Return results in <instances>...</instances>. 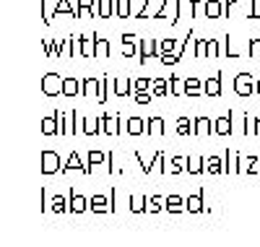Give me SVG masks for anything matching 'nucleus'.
Masks as SVG:
<instances>
[{"instance_id": "1", "label": "nucleus", "mask_w": 260, "mask_h": 247, "mask_svg": "<svg viewBox=\"0 0 260 247\" xmlns=\"http://www.w3.org/2000/svg\"><path fill=\"white\" fill-rule=\"evenodd\" d=\"M42 94L44 97H60V94H63V75H60V73H44Z\"/></svg>"}, {"instance_id": "2", "label": "nucleus", "mask_w": 260, "mask_h": 247, "mask_svg": "<svg viewBox=\"0 0 260 247\" xmlns=\"http://www.w3.org/2000/svg\"><path fill=\"white\" fill-rule=\"evenodd\" d=\"M234 94H239V97H252L255 94L252 73H237L234 75Z\"/></svg>"}, {"instance_id": "3", "label": "nucleus", "mask_w": 260, "mask_h": 247, "mask_svg": "<svg viewBox=\"0 0 260 247\" xmlns=\"http://www.w3.org/2000/svg\"><path fill=\"white\" fill-rule=\"evenodd\" d=\"M63 169V164H60V156L55 151H42V175H55Z\"/></svg>"}, {"instance_id": "4", "label": "nucleus", "mask_w": 260, "mask_h": 247, "mask_svg": "<svg viewBox=\"0 0 260 247\" xmlns=\"http://www.w3.org/2000/svg\"><path fill=\"white\" fill-rule=\"evenodd\" d=\"M232 125H234V112H226L219 120H213V133L216 135H229L232 133Z\"/></svg>"}, {"instance_id": "5", "label": "nucleus", "mask_w": 260, "mask_h": 247, "mask_svg": "<svg viewBox=\"0 0 260 247\" xmlns=\"http://www.w3.org/2000/svg\"><path fill=\"white\" fill-rule=\"evenodd\" d=\"M102 128H104V135H117L120 133V115L117 112H104L102 115Z\"/></svg>"}, {"instance_id": "6", "label": "nucleus", "mask_w": 260, "mask_h": 247, "mask_svg": "<svg viewBox=\"0 0 260 247\" xmlns=\"http://www.w3.org/2000/svg\"><path fill=\"white\" fill-rule=\"evenodd\" d=\"M206 172H208L211 177L226 175V161H224V156H206Z\"/></svg>"}, {"instance_id": "7", "label": "nucleus", "mask_w": 260, "mask_h": 247, "mask_svg": "<svg viewBox=\"0 0 260 247\" xmlns=\"http://www.w3.org/2000/svg\"><path fill=\"white\" fill-rule=\"evenodd\" d=\"M203 195H206V190L198 188V193H193L188 198V213H208V208L203 203Z\"/></svg>"}, {"instance_id": "8", "label": "nucleus", "mask_w": 260, "mask_h": 247, "mask_svg": "<svg viewBox=\"0 0 260 247\" xmlns=\"http://www.w3.org/2000/svg\"><path fill=\"white\" fill-rule=\"evenodd\" d=\"M75 50H78V55H83V57H91V55H97V50H94V37H89V34H81L78 39H75Z\"/></svg>"}, {"instance_id": "9", "label": "nucleus", "mask_w": 260, "mask_h": 247, "mask_svg": "<svg viewBox=\"0 0 260 247\" xmlns=\"http://www.w3.org/2000/svg\"><path fill=\"white\" fill-rule=\"evenodd\" d=\"M211 133H213V122H211V117L201 115V117L193 120V135H211Z\"/></svg>"}, {"instance_id": "10", "label": "nucleus", "mask_w": 260, "mask_h": 247, "mask_svg": "<svg viewBox=\"0 0 260 247\" xmlns=\"http://www.w3.org/2000/svg\"><path fill=\"white\" fill-rule=\"evenodd\" d=\"M203 81L198 78V75H188L185 78V97H190V99H195V97H201V91H203Z\"/></svg>"}, {"instance_id": "11", "label": "nucleus", "mask_w": 260, "mask_h": 247, "mask_svg": "<svg viewBox=\"0 0 260 247\" xmlns=\"http://www.w3.org/2000/svg\"><path fill=\"white\" fill-rule=\"evenodd\" d=\"M125 130H128V135H146V120H143V117H138V115L128 117Z\"/></svg>"}, {"instance_id": "12", "label": "nucleus", "mask_w": 260, "mask_h": 247, "mask_svg": "<svg viewBox=\"0 0 260 247\" xmlns=\"http://www.w3.org/2000/svg\"><path fill=\"white\" fill-rule=\"evenodd\" d=\"M188 161V175L198 177L201 172H206V156H198V153H193V156H185Z\"/></svg>"}, {"instance_id": "13", "label": "nucleus", "mask_w": 260, "mask_h": 247, "mask_svg": "<svg viewBox=\"0 0 260 247\" xmlns=\"http://www.w3.org/2000/svg\"><path fill=\"white\" fill-rule=\"evenodd\" d=\"M68 200H70V213H83V211H89V198H86V195L70 190Z\"/></svg>"}, {"instance_id": "14", "label": "nucleus", "mask_w": 260, "mask_h": 247, "mask_svg": "<svg viewBox=\"0 0 260 247\" xmlns=\"http://www.w3.org/2000/svg\"><path fill=\"white\" fill-rule=\"evenodd\" d=\"M166 211L169 213H182V211H188V198H182V195H166Z\"/></svg>"}, {"instance_id": "15", "label": "nucleus", "mask_w": 260, "mask_h": 247, "mask_svg": "<svg viewBox=\"0 0 260 247\" xmlns=\"http://www.w3.org/2000/svg\"><path fill=\"white\" fill-rule=\"evenodd\" d=\"M73 169H78V172H83V175H86V164L81 161V156H78L75 151H70V156L65 159V164H63V169H60V172L68 175V172H73Z\"/></svg>"}, {"instance_id": "16", "label": "nucleus", "mask_w": 260, "mask_h": 247, "mask_svg": "<svg viewBox=\"0 0 260 247\" xmlns=\"http://www.w3.org/2000/svg\"><path fill=\"white\" fill-rule=\"evenodd\" d=\"M203 94L206 97H221V73L219 75H211V78L203 81Z\"/></svg>"}, {"instance_id": "17", "label": "nucleus", "mask_w": 260, "mask_h": 247, "mask_svg": "<svg viewBox=\"0 0 260 247\" xmlns=\"http://www.w3.org/2000/svg\"><path fill=\"white\" fill-rule=\"evenodd\" d=\"M63 97H81V81L73 78V75H68V78H63Z\"/></svg>"}, {"instance_id": "18", "label": "nucleus", "mask_w": 260, "mask_h": 247, "mask_svg": "<svg viewBox=\"0 0 260 247\" xmlns=\"http://www.w3.org/2000/svg\"><path fill=\"white\" fill-rule=\"evenodd\" d=\"M146 135H164V117L151 115L146 120Z\"/></svg>"}, {"instance_id": "19", "label": "nucleus", "mask_w": 260, "mask_h": 247, "mask_svg": "<svg viewBox=\"0 0 260 247\" xmlns=\"http://www.w3.org/2000/svg\"><path fill=\"white\" fill-rule=\"evenodd\" d=\"M203 13L208 19H224V3L221 0H208V3H203Z\"/></svg>"}, {"instance_id": "20", "label": "nucleus", "mask_w": 260, "mask_h": 247, "mask_svg": "<svg viewBox=\"0 0 260 247\" xmlns=\"http://www.w3.org/2000/svg\"><path fill=\"white\" fill-rule=\"evenodd\" d=\"M135 91V81L133 78H115V94L117 97H130Z\"/></svg>"}, {"instance_id": "21", "label": "nucleus", "mask_w": 260, "mask_h": 247, "mask_svg": "<svg viewBox=\"0 0 260 247\" xmlns=\"http://www.w3.org/2000/svg\"><path fill=\"white\" fill-rule=\"evenodd\" d=\"M42 135H60V122L57 115H47L42 120Z\"/></svg>"}, {"instance_id": "22", "label": "nucleus", "mask_w": 260, "mask_h": 247, "mask_svg": "<svg viewBox=\"0 0 260 247\" xmlns=\"http://www.w3.org/2000/svg\"><path fill=\"white\" fill-rule=\"evenodd\" d=\"M224 161H226V175H237L239 172V153H234L232 148L224 151Z\"/></svg>"}, {"instance_id": "23", "label": "nucleus", "mask_w": 260, "mask_h": 247, "mask_svg": "<svg viewBox=\"0 0 260 247\" xmlns=\"http://www.w3.org/2000/svg\"><path fill=\"white\" fill-rule=\"evenodd\" d=\"M104 161H107V153H104V151H97V148H91V151H89L86 175H91V172H94V167H99V164H104Z\"/></svg>"}, {"instance_id": "24", "label": "nucleus", "mask_w": 260, "mask_h": 247, "mask_svg": "<svg viewBox=\"0 0 260 247\" xmlns=\"http://www.w3.org/2000/svg\"><path fill=\"white\" fill-rule=\"evenodd\" d=\"M130 211L133 213H148V195H130Z\"/></svg>"}, {"instance_id": "25", "label": "nucleus", "mask_w": 260, "mask_h": 247, "mask_svg": "<svg viewBox=\"0 0 260 247\" xmlns=\"http://www.w3.org/2000/svg\"><path fill=\"white\" fill-rule=\"evenodd\" d=\"M99 133H104V128H102V115H99V117H86L83 135H99Z\"/></svg>"}, {"instance_id": "26", "label": "nucleus", "mask_w": 260, "mask_h": 247, "mask_svg": "<svg viewBox=\"0 0 260 247\" xmlns=\"http://www.w3.org/2000/svg\"><path fill=\"white\" fill-rule=\"evenodd\" d=\"M99 91V78H94V75H86V78L81 81V97H91Z\"/></svg>"}, {"instance_id": "27", "label": "nucleus", "mask_w": 260, "mask_h": 247, "mask_svg": "<svg viewBox=\"0 0 260 247\" xmlns=\"http://www.w3.org/2000/svg\"><path fill=\"white\" fill-rule=\"evenodd\" d=\"M115 13V0H97V16L99 19H112Z\"/></svg>"}, {"instance_id": "28", "label": "nucleus", "mask_w": 260, "mask_h": 247, "mask_svg": "<svg viewBox=\"0 0 260 247\" xmlns=\"http://www.w3.org/2000/svg\"><path fill=\"white\" fill-rule=\"evenodd\" d=\"M166 3H169V0H151V6H148L151 19H164L166 16Z\"/></svg>"}, {"instance_id": "29", "label": "nucleus", "mask_w": 260, "mask_h": 247, "mask_svg": "<svg viewBox=\"0 0 260 247\" xmlns=\"http://www.w3.org/2000/svg\"><path fill=\"white\" fill-rule=\"evenodd\" d=\"M115 13L120 19H130L133 16V0H115Z\"/></svg>"}, {"instance_id": "30", "label": "nucleus", "mask_w": 260, "mask_h": 247, "mask_svg": "<svg viewBox=\"0 0 260 247\" xmlns=\"http://www.w3.org/2000/svg\"><path fill=\"white\" fill-rule=\"evenodd\" d=\"M135 161L141 164L143 175H151V169H154V167H159V153H154V159H146V156H141V153L135 151Z\"/></svg>"}, {"instance_id": "31", "label": "nucleus", "mask_w": 260, "mask_h": 247, "mask_svg": "<svg viewBox=\"0 0 260 247\" xmlns=\"http://www.w3.org/2000/svg\"><path fill=\"white\" fill-rule=\"evenodd\" d=\"M94 50L99 57H110V39H104L102 34L94 32Z\"/></svg>"}, {"instance_id": "32", "label": "nucleus", "mask_w": 260, "mask_h": 247, "mask_svg": "<svg viewBox=\"0 0 260 247\" xmlns=\"http://www.w3.org/2000/svg\"><path fill=\"white\" fill-rule=\"evenodd\" d=\"M70 211V200L65 195H52V213H65Z\"/></svg>"}, {"instance_id": "33", "label": "nucleus", "mask_w": 260, "mask_h": 247, "mask_svg": "<svg viewBox=\"0 0 260 247\" xmlns=\"http://www.w3.org/2000/svg\"><path fill=\"white\" fill-rule=\"evenodd\" d=\"M148 6H151V0H133V13H135V19L151 16V13H148Z\"/></svg>"}, {"instance_id": "34", "label": "nucleus", "mask_w": 260, "mask_h": 247, "mask_svg": "<svg viewBox=\"0 0 260 247\" xmlns=\"http://www.w3.org/2000/svg\"><path fill=\"white\" fill-rule=\"evenodd\" d=\"M166 208V198L161 195H148V213H159Z\"/></svg>"}, {"instance_id": "35", "label": "nucleus", "mask_w": 260, "mask_h": 247, "mask_svg": "<svg viewBox=\"0 0 260 247\" xmlns=\"http://www.w3.org/2000/svg\"><path fill=\"white\" fill-rule=\"evenodd\" d=\"M110 86H112V78H110V75H102V78H99V91H97V102L99 104L107 102V89H110Z\"/></svg>"}, {"instance_id": "36", "label": "nucleus", "mask_w": 260, "mask_h": 247, "mask_svg": "<svg viewBox=\"0 0 260 247\" xmlns=\"http://www.w3.org/2000/svg\"><path fill=\"white\" fill-rule=\"evenodd\" d=\"M151 91H154L156 97H169V81L154 78V84H151Z\"/></svg>"}, {"instance_id": "37", "label": "nucleus", "mask_w": 260, "mask_h": 247, "mask_svg": "<svg viewBox=\"0 0 260 247\" xmlns=\"http://www.w3.org/2000/svg\"><path fill=\"white\" fill-rule=\"evenodd\" d=\"M57 13H68V16L75 19V11H73V6H70V0H57L55 8H52V19L57 16Z\"/></svg>"}, {"instance_id": "38", "label": "nucleus", "mask_w": 260, "mask_h": 247, "mask_svg": "<svg viewBox=\"0 0 260 247\" xmlns=\"http://www.w3.org/2000/svg\"><path fill=\"white\" fill-rule=\"evenodd\" d=\"M169 172H172V175L188 172V161H185V156H172V159H169Z\"/></svg>"}, {"instance_id": "39", "label": "nucleus", "mask_w": 260, "mask_h": 247, "mask_svg": "<svg viewBox=\"0 0 260 247\" xmlns=\"http://www.w3.org/2000/svg\"><path fill=\"white\" fill-rule=\"evenodd\" d=\"M177 135H193V120L190 117H177Z\"/></svg>"}, {"instance_id": "40", "label": "nucleus", "mask_w": 260, "mask_h": 247, "mask_svg": "<svg viewBox=\"0 0 260 247\" xmlns=\"http://www.w3.org/2000/svg\"><path fill=\"white\" fill-rule=\"evenodd\" d=\"M83 13H89V16L94 19V0H78V13H75V19H81Z\"/></svg>"}, {"instance_id": "41", "label": "nucleus", "mask_w": 260, "mask_h": 247, "mask_svg": "<svg viewBox=\"0 0 260 247\" xmlns=\"http://www.w3.org/2000/svg\"><path fill=\"white\" fill-rule=\"evenodd\" d=\"M42 47H44V55L47 57H60L63 55V47H60V42H42Z\"/></svg>"}, {"instance_id": "42", "label": "nucleus", "mask_w": 260, "mask_h": 247, "mask_svg": "<svg viewBox=\"0 0 260 247\" xmlns=\"http://www.w3.org/2000/svg\"><path fill=\"white\" fill-rule=\"evenodd\" d=\"M55 115H57V122H60V135H68V133H70V122H68V112H63V110H57Z\"/></svg>"}, {"instance_id": "43", "label": "nucleus", "mask_w": 260, "mask_h": 247, "mask_svg": "<svg viewBox=\"0 0 260 247\" xmlns=\"http://www.w3.org/2000/svg\"><path fill=\"white\" fill-rule=\"evenodd\" d=\"M242 130H244V135H257V130H255V117H252V115H244V117H242Z\"/></svg>"}, {"instance_id": "44", "label": "nucleus", "mask_w": 260, "mask_h": 247, "mask_svg": "<svg viewBox=\"0 0 260 247\" xmlns=\"http://www.w3.org/2000/svg\"><path fill=\"white\" fill-rule=\"evenodd\" d=\"M151 60V50H148V42L146 39H141L138 42V63L143 65V63H148Z\"/></svg>"}, {"instance_id": "45", "label": "nucleus", "mask_w": 260, "mask_h": 247, "mask_svg": "<svg viewBox=\"0 0 260 247\" xmlns=\"http://www.w3.org/2000/svg\"><path fill=\"white\" fill-rule=\"evenodd\" d=\"M260 172V156H247V167H244V175H257Z\"/></svg>"}, {"instance_id": "46", "label": "nucleus", "mask_w": 260, "mask_h": 247, "mask_svg": "<svg viewBox=\"0 0 260 247\" xmlns=\"http://www.w3.org/2000/svg\"><path fill=\"white\" fill-rule=\"evenodd\" d=\"M206 52H208V39H195L193 55H195V57H206Z\"/></svg>"}, {"instance_id": "47", "label": "nucleus", "mask_w": 260, "mask_h": 247, "mask_svg": "<svg viewBox=\"0 0 260 247\" xmlns=\"http://www.w3.org/2000/svg\"><path fill=\"white\" fill-rule=\"evenodd\" d=\"M221 42H224V55H226V57H237V55H239V52L234 50V44H232V34H224Z\"/></svg>"}, {"instance_id": "48", "label": "nucleus", "mask_w": 260, "mask_h": 247, "mask_svg": "<svg viewBox=\"0 0 260 247\" xmlns=\"http://www.w3.org/2000/svg\"><path fill=\"white\" fill-rule=\"evenodd\" d=\"M83 125H86V117H83L81 112L73 110V133H81V135H83Z\"/></svg>"}, {"instance_id": "49", "label": "nucleus", "mask_w": 260, "mask_h": 247, "mask_svg": "<svg viewBox=\"0 0 260 247\" xmlns=\"http://www.w3.org/2000/svg\"><path fill=\"white\" fill-rule=\"evenodd\" d=\"M133 97H135V102H138V104L146 107V104H151V99H154V91H148V89L146 91H135Z\"/></svg>"}, {"instance_id": "50", "label": "nucleus", "mask_w": 260, "mask_h": 247, "mask_svg": "<svg viewBox=\"0 0 260 247\" xmlns=\"http://www.w3.org/2000/svg\"><path fill=\"white\" fill-rule=\"evenodd\" d=\"M159 63L161 65H175V63H180V55L177 52H161L159 55Z\"/></svg>"}, {"instance_id": "51", "label": "nucleus", "mask_w": 260, "mask_h": 247, "mask_svg": "<svg viewBox=\"0 0 260 247\" xmlns=\"http://www.w3.org/2000/svg\"><path fill=\"white\" fill-rule=\"evenodd\" d=\"M247 6H250V11H247V19H250V21L260 19V11H257V0H247Z\"/></svg>"}, {"instance_id": "52", "label": "nucleus", "mask_w": 260, "mask_h": 247, "mask_svg": "<svg viewBox=\"0 0 260 247\" xmlns=\"http://www.w3.org/2000/svg\"><path fill=\"white\" fill-rule=\"evenodd\" d=\"M159 44H161V52H175V50L180 47L175 39H164V42H159Z\"/></svg>"}, {"instance_id": "53", "label": "nucleus", "mask_w": 260, "mask_h": 247, "mask_svg": "<svg viewBox=\"0 0 260 247\" xmlns=\"http://www.w3.org/2000/svg\"><path fill=\"white\" fill-rule=\"evenodd\" d=\"M151 84H154L151 78H135V91H146V89H151ZM135 91H133V94H135Z\"/></svg>"}, {"instance_id": "54", "label": "nucleus", "mask_w": 260, "mask_h": 247, "mask_svg": "<svg viewBox=\"0 0 260 247\" xmlns=\"http://www.w3.org/2000/svg\"><path fill=\"white\" fill-rule=\"evenodd\" d=\"M135 44H138V42H122V55L133 57V55H135Z\"/></svg>"}, {"instance_id": "55", "label": "nucleus", "mask_w": 260, "mask_h": 247, "mask_svg": "<svg viewBox=\"0 0 260 247\" xmlns=\"http://www.w3.org/2000/svg\"><path fill=\"white\" fill-rule=\"evenodd\" d=\"M206 57H219V42L216 39H208V52Z\"/></svg>"}, {"instance_id": "56", "label": "nucleus", "mask_w": 260, "mask_h": 247, "mask_svg": "<svg viewBox=\"0 0 260 247\" xmlns=\"http://www.w3.org/2000/svg\"><path fill=\"white\" fill-rule=\"evenodd\" d=\"M257 50H260V39H250V42H247V55H252V57H255V55H257Z\"/></svg>"}, {"instance_id": "57", "label": "nucleus", "mask_w": 260, "mask_h": 247, "mask_svg": "<svg viewBox=\"0 0 260 247\" xmlns=\"http://www.w3.org/2000/svg\"><path fill=\"white\" fill-rule=\"evenodd\" d=\"M237 6V0H224V19L232 16V8Z\"/></svg>"}, {"instance_id": "58", "label": "nucleus", "mask_w": 260, "mask_h": 247, "mask_svg": "<svg viewBox=\"0 0 260 247\" xmlns=\"http://www.w3.org/2000/svg\"><path fill=\"white\" fill-rule=\"evenodd\" d=\"M107 172L115 175V153H107Z\"/></svg>"}, {"instance_id": "59", "label": "nucleus", "mask_w": 260, "mask_h": 247, "mask_svg": "<svg viewBox=\"0 0 260 247\" xmlns=\"http://www.w3.org/2000/svg\"><path fill=\"white\" fill-rule=\"evenodd\" d=\"M203 0H190V8H193V19H198V8H201Z\"/></svg>"}, {"instance_id": "60", "label": "nucleus", "mask_w": 260, "mask_h": 247, "mask_svg": "<svg viewBox=\"0 0 260 247\" xmlns=\"http://www.w3.org/2000/svg\"><path fill=\"white\" fill-rule=\"evenodd\" d=\"M42 213H47V190H42Z\"/></svg>"}, {"instance_id": "61", "label": "nucleus", "mask_w": 260, "mask_h": 247, "mask_svg": "<svg viewBox=\"0 0 260 247\" xmlns=\"http://www.w3.org/2000/svg\"><path fill=\"white\" fill-rule=\"evenodd\" d=\"M255 130H257V135H260V117H255Z\"/></svg>"}, {"instance_id": "62", "label": "nucleus", "mask_w": 260, "mask_h": 247, "mask_svg": "<svg viewBox=\"0 0 260 247\" xmlns=\"http://www.w3.org/2000/svg\"><path fill=\"white\" fill-rule=\"evenodd\" d=\"M255 94H260V78L255 81Z\"/></svg>"}]
</instances>
